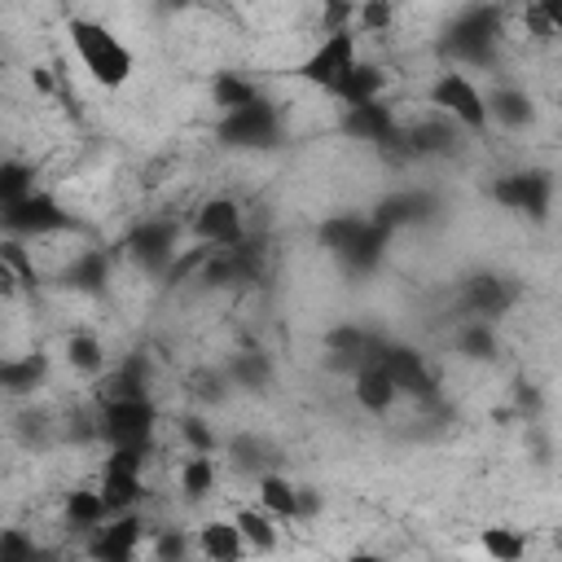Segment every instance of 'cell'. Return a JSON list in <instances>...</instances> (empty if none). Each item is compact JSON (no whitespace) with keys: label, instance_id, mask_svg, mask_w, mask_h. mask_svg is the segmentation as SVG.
<instances>
[{"label":"cell","instance_id":"obj_1","mask_svg":"<svg viewBox=\"0 0 562 562\" xmlns=\"http://www.w3.org/2000/svg\"><path fill=\"white\" fill-rule=\"evenodd\" d=\"M66 40H70V53H75V61L83 66V75L97 83V88H105V92H114V88H123V83H132V75H136V57H132V48L105 26V22H97V18H66Z\"/></svg>","mask_w":562,"mask_h":562},{"label":"cell","instance_id":"obj_2","mask_svg":"<svg viewBox=\"0 0 562 562\" xmlns=\"http://www.w3.org/2000/svg\"><path fill=\"white\" fill-rule=\"evenodd\" d=\"M426 105H430L435 114L452 119V123H457L461 132H470V136H487V132H492L487 92H483V88L474 83V75L461 70V66H443V70L430 79Z\"/></svg>","mask_w":562,"mask_h":562},{"label":"cell","instance_id":"obj_3","mask_svg":"<svg viewBox=\"0 0 562 562\" xmlns=\"http://www.w3.org/2000/svg\"><path fill=\"white\" fill-rule=\"evenodd\" d=\"M360 66V31L356 26H342V31H321V40L290 66V75L307 88H321V92H338L342 79Z\"/></svg>","mask_w":562,"mask_h":562},{"label":"cell","instance_id":"obj_4","mask_svg":"<svg viewBox=\"0 0 562 562\" xmlns=\"http://www.w3.org/2000/svg\"><path fill=\"white\" fill-rule=\"evenodd\" d=\"M154 426H158V408L145 391H127V395H105L101 404V439L105 443H149L154 448Z\"/></svg>","mask_w":562,"mask_h":562},{"label":"cell","instance_id":"obj_5","mask_svg":"<svg viewBox=\"0 0 562 562\" xmlns=\"http://www.w3.org/2000/svg\"><path fill=\"white\" fill-rule=\"evenodd\" d=\"M189 233L198 246H211V250H233L246 241V215H241V202L228 198V193H215L206 198L193 220H189Z\"/></svg>","mask_w":562,"mask_h":562},{"label":"cell","instance_id":"obj_6","mask_svg":"<svg viewBox=\"0 0 562 562\" xmlns=\"http://www.w3.org/2000/svg\"><path fill=\"white\" fill-rule=\"evenodd\" d=\"M492 202L544 224L549 220V202H553V180H549V171H536V167L505 171L501 180H492Z\"/></svg>","mask_w":562,"mask_h":562},{"label":"cell","instance_id":"obj_7","mask_svg":"<svg viewBox=\"0 0 562 562\" xmlns=\"http://www.w3.org/2000/svg\"><path fill=\"white\" fill-rule=\"evenodd\" d=\"M154 527L145 522L140 509H123V514H110L92 536H88V553L101 558V562H132L140 549H145V536Z\"/></svg>","mask_w":562,"mask_h":562},{"label":"cell","instance_id":"obj_8","mask_svg":"<svg viewBox=\"0 0 562 562\" xmlns=\"http://www.w3.org/2000/svg\"><path fill=\"white\" fill-rule=\"evenodd\" d=\"M66 224H70V211H61V202L44 189H31L26 198L4 206V233H13V237H44Z\"/></svg>","mask_w":562,"mask_h":562},{"label":"cell","instance_id":"obj_9","mask_svg":"<svg viewBox=\"0 0 562 562\" xmlns=\"http://www.w3.org/2000/svg\"><path fill=\"white\" fill-rule=\"evenodd\" d=\"M351 400H356L369 417H382V413H391V408L404 400V391H400L395 373H391L378 356H369V360H360L356 373H351Z\"/></svg>","mask_w":562,"mask_h":562},{"label":"cell","instance_id":"obj_10","mask_svg":"<svg viewBox=\"0 0 562 562\" xmlns=\"http://www.w3.org/2000/svg\"><path fill=\"white\" fill-rule=\"evenodd\" d=\"M220 136H224V145H241V149L272 145V136H277V110H272V101L263 97V101H255V105H246L237 114H220Z\"/></svg>","mask_w":562,"mask_h":562},{"label":"cell","instance_id":"obj_11","mask_svg":"<svg viewBox=\"0 0 562 562\" xmlns=\"http://www.w3.org/2000/svg\"><path fill=\"white\" fill-rule=\"evenodd\" d=\"M193 549H198L202 558H211V562H237V558L250 553V544H246L241 527L233 522V514H228V518H206V522H198V527H193Z\"/></svg>","mask_w":562,"mask_h":562},{"label":"cell","instance_id":"obj_12","mask_svg":"<svg viewBox=\"0 0 562 562\" xmlns=\"http://www.w3.org/2000/svg\"><path fill=\"white\" fill-rule=\"evenodd\" d=\"M373 356L395 373V382H400V391H404V395H430L435 378H430V369H426L422 351H413V347H404V342H378V347H373Z\"/></svg>","mask_w":562,"mask_h":562},{"label":"cell","instance_id":"obj_13","mask_svg":"<svg viewBox=\"0 0 562 562\" xmlns=\"http://www.w3.org/2000/svg\"><path fill=\"white\" fill-rule=\"evenodd\" d=\"M342 132L360 145H382V140H395V114L382 101H356V105H342Z\"/></svg>","mask_w":562,"mask_h":562},{"label":"cell","instance_id":"obj_14","mask_svg":"<svg viewBox=\"0 0 562 562\" xmlns=\"http://www.w3.org/2000/svg\"><path fill=\"white\" fill-rule=\"evenodd\" d=\"M255 501H259L277 522H299V518H303V487H299L294 479H285L281 470L259 474V483H255Z\"/></svg>","mask_w":562,"mask_h":562},{"label":"cell","instance_id":"obj_15","mask_svg":"<svg viewBox=\"0 0 562 562\" xmlns=\"http://www.w3.org/2000/svg\"><path fill=\"white\" fill-rule=\"evenodd\" d=\"M132 255L145 263V268H171L176 259V228L167 220H140L127 237Z\"/></svg>","mask_w":562,"mask_h":562},{"label":"cell","instance_id":"obj_16","mask_svg":"<svg viewBox=\"0 0 562 562\" xmlns=\"http://www.w3.org/2000/svg\"><path fill=\"white\" fill-rule=\"evenodd\" d=\"M0 281H4V294H9V299H13L18 290H35V285H40V272H35V259H31L26 241L13 237V233L0 241Z\"/></svg>","mask_w":562,"mask_h":562},{"label":"cell","instance_id":"obj_17","mask_svg":"<svg viewBox=\"0 0 562 562\" xmlns=\"http://www.w3.org/2000/svg\"><path fill=\"white\" fill-rule=\"evenodd\" d=\"M514 303V290L505 285V277H492V272H479L465 281V307L470 316H483V321H496L505 307Z\"/></svg>","mask_w":562,"mask_h":562},{"label":"cell","instance_id":"obj_18","mask_svg":"<svg viewBox=\"0 0 562 562\" xmlns=\"http://www.w3.org/2000/svg\"><path fill=\"white\" fill-rule=\"evenodd\" d=\"M255 101H263V92H259V83H250L246 75H237V70H215V75H211V105H215L220 114H237V110H246V105H255Z\"/></svg>","mask_w":562,"mask_h":562},{"label":"cell","instance_id":"obj_19","mask_svg":"<svg viewBox=\"0 0 562 562\" xmlns=\"http://www.w3.org/2000/svg\"><path fill=\"white\" fill-rule=\"evenodd\" d=\"M487 110H492V127H509V132H518V127H527V123L536 119L531 97H527L522 88H514V83L492 88V92H487Z\"/></svg>","mask_w":562,"mask_h":562},{"label":"cell","instance_id":"obj_20","mask_svg":"<svg viewBox=\"0 0 562 562\" xmlns=\"http://www.w3.org/2000/svg\"><path fill=\"white\" fill-rule=\"evenodd\" d=\"M61 356L75 373L83 378H101L105 373V342L92 334V329H70L66 342H61Z\"/></svg>","mask_w":562,"mask_h":562},{"label":"cell","instance_id":"obj_21","mask_svg":"<svg viewBox=\"0 0 562 562\" xmlns=\"http://www.w3.org/2000/svg\"><path fill=\"white\" fill-rule=\"evenodd\" d=\"M110 518V501L101 496V487H75L70 496H66V522L75 527V531H97L101 522Z\"/></svg>","mask_w":562,"mask_h":562},{"label":"cell","instance_id":"obj_22","mask_svg":"<svg viewBox=\"0 0 562 562\" xmlns=\"http://www.w3.org/2000/svg\"><path fill=\"white\" fill-rule=\"evenodd\" d=\"M233 522L241 527V536H246L250 549H259V553H272V549H277L281 522H277L259 501H255V505H237V509H233Z\"/></svg>","mask_w":562,"mask_h":562},{"label":"cell","instance_id":"obj_23","mask_svg":"<svg viewBox=\"0 0 562 562\" xmlns=\"http://www.w3.org/2000/svg\"><path fill=\"white\" fill-rule=\"evenodd\" d=\"M382 92H386V75H382V66H373V61H364L360 57V66L342 79V88L334 92L342 105H356V101H382Z\"/></svg>","mask_w":562,"mask_h":562},{"label":"cell","instance_id":"obj_24","mask_svg":"<svg viewBox=\"0 0 562 562\" xmlns=\"http://www.w3.org/2000/svg\"><path fill=\"white\" fill-rule=\"evenodd\" d=\"M176 479H180L184 501H202V496H211V492H215V452H189V457L180 461Z\"/></svg>","mask_w":562,"mask_h":562},{"label":"cell","instance_id":"obj_25","mask_svg":"<svg viewBox=\"0 0 562 562\" xmlns=\"http://www.w3.org/2000/svg\"><path fill=\"white\" fill-rule=\"evenodd\" d=\"M479 549L492 562H518V558H527V536L518 527H483L479 531Z\"/></svg>","mask_w":562,"mask_h":562},{"label":"cell","instance_id":"obj_26","mask_svg":"<svg viewBox=\"0 0 562 562\" xmlns=\"http://www.w3.org/2000/svg\"><path fill=\"white\" fill-rule=\"evenodd\" d=\"M457 347H461L465 360H492L496 356V329H492V321L470 316L461 325V334H457Z\"/></svg>","mask_w":562,"mask_h":562},{"label":"cell","instance_id":"obj_27","mask_svg":"<svg viewBox=\"0 0 562 562\" xmlns=\"http://www.w3.org/2000/svg\"><path fill=\"white\" fill-rule=\"evenodd\" d=\"M44 373H48V360H44L40 351H35V356H22V360H4V391L22 395V391L40 386Z\"/></svg>","mask_w":562,"mask_h":562},{"label":"cell","instance_id":"obj_28","mask_svg":"<svg viewBox=\"0 0 562 562\" xmlns=\"http://www.w3.org/2000/svg\"><path fill=\"white\" fill-rule=\"evenodd\" d=\"M395 26V0H360L356 4V31L360 35H386Z\"/></svg>","mask_w":562,"mask_h":562},{"label":"cell","instance_id":"obj_29","mask_svg":"<svg viewBox=\"0 0 562 562\" xmlns=\"http://www.w3.org/2000/svg\"><path fill=\"white\" fill-rule=\"evenodd\" d=\"M31 189H35L31 171H26L22 162H4V171H0V206H9V202H18V198H26Z\"/></svg>","mask_w":562,"mask_h":562},{"label":"cell","instance_id":"obj_30","mask_svg":"<svg viewBox=\"0 0 562 562\" xmlns=\"http://www.w3.org/2000/svg\"><path fill=\"white\" fill-rule=\"evenodd\" d=\"M105 272H110V263L101 259V255H83L66 277H75L70 285H79V290H101V281H105Z\"/></svg>","mask_w":562,"mask_h":562},{"label":"cell","instance_id":"obj_31","mask_svg":"<svg viewBox=\"0 0 562 562\" xmlns=\"http://www.w3.org/2000/svg\"><path fill=\"white\" fill-rule=\"evenodd\" d=\"M356 4L360 0H321V31L356 26Z\"/></svg>","mask_w":562,"mask_h":562},{"label":"cell","instance_id":"obj_32","mask_svg":"<svg viewBox=\"0 0 562 562\" xmlns=\"http://www.w3.org/2000/svg\"><path fill=\"white\" fill-rule=\"evenodd\" d=\"M149 553L154 558H184V553H198V549H193V536H184V531H158Z\"/></svg>","mask_w":562,"mask_h":562},{"label":"cell","instance_id":"obj_33","mask_svg":"<svg viewBox=\"0 0 562 562\" xmlns=\"http://www.w3.org/2000/svg\"><path fill=\"white\" fill-rule=\"evenodd\" d=\"M180 435L189 439V452H215V448H220L215 430H211V426H202V417H184Z\"/></svg>","mask_w":562,"mask_h":562},{"label":"cell","instance_id":"obj_34","mask_svg":"<svg viewBox=\"0 0 562 562\" xmlns=\"http://www.w3.org/2000/svg\"><path fill=\"white\" fill-rule=\"evenodd\" d=\"M522 31L536 40V44H553L558 35H553V26L544 22V13L536 9V0H527V9H522Z\"/></svg>","mask_w":562,"mask_h":562},{"label":"cell","instance_id":"obj_35","mask_svg":"<svg viewBox=\"0 0 562 562\" xmlns=\"http://www.w3.org/2000/svg\"><path fill=\"white\" fill-rule=\"evenodd\" d=\"M0 558L4 562H22V558H35V544L22 536V531H0Z\"/></svg>","mask_w":562,"mask_h":562},{"label":"cell","instance_id":"obj_36","mask_svg":"<svg viewBox=\"0 0 562 562\" xmlns=\"http://www.w3.org/2000/svg\"><path fill=\"white\" fill-rule=\"evenodd\" d=\"M31 88H35V92H44V97H53V92H57L53 70H48V66H31Z\"/></svg>","mask_w":562,"mask_h":562},{"label":"cell","instance_id":"obj_37","mask_svg":"<svg viewBox=\"0 0 562 562\" xmlns=\"http://www.w3.org/2000/svg\"><path fill=\"white\" fill-rule=\"evenodd\" d=\"M536 9L544 13V22L553 26V35L562 40V0H536Z\"/></svg>","mask_w":562,"mask_h":562}]
</instances>
